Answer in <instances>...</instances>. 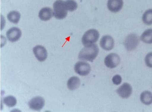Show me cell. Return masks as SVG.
Wrapping results in <instances>:
<instances>
[{
    "label": "cell",
    "instance_id": "obj_2",
    "mask_svg": "<svg viewBox=\"0 0 152 112\" xmlns=\"http://www.w3.org/2000/svg\"><path fill=\"white\" fill-rule=\"evenodd\" d=\"M53 16L55 18L62 20L67 16L68 10L65 6V1L57 0L53 4Z\"/></svg>",
    "mask_w": 152,
    "mask_h": 112
},
{
    "label": "cell",
    "instance_id": "obj_6",
    "mask_svg": "<svg viewBox=\"0 0 152 112\" xmlns=\"http://www.w3.org/2000/svg\"><path fill=\"white\" fill-rule=\"evenodd\" d=\"M104 64L109 68H114L117 67L120 63L119 56L116 53H111L106 56L104 59Z\"/></svg>",
    "mask_w": 152,
    "mask_h": 112
},
{
    "label": "cell",
    "instance_id": "obj_13",
    "mask_svg": "<svg viewBox=\"0 0 152 112\" xmlns=\"http://www.w3.org/2000/svg\"><path fill=\"white\" fill-rule=\"evenodd\" d=\"M39 18L42 21L50 20L53 16V11L49 7H45L41 9L38 14Z\"/></svg>",
    "mask_w": 152,
    "mask_h": 112
},
{
    "label": "cell",
    "instance_id": "obj_7",
    "mask_svg": "<svg viewBox=\"0 0 152 112\" xmlns=\"http://www.w3.org/2000/svg\"><path fill=\"white\" fill-rule=\"evenodd\" d=\"M45 104L44 99L42 97L37 96L32 98L28 102L29 108L34 111H40L43 108Z\"/></svg>",
    "mask_w": 152,
    "mask_h": 112
},
{
    "label": "cell",
    "instance_id": "obj_10",
    "mask_svg": "<svg viewBox=\"0 0 152 112\" xmlns=\"http://www.w3.org/2000/svg\"><path fill=\"white\" fill-rule=\"evenodd\" d=\"M117 93L120 97L124 99L129 98L132 93V88L128 83H124L118 88Z\"/></svg>",
    "mask_w": 152,
    "mask_h": 112
},
{
    "label": "cell",
    "instance_id": "obj_15",
    "mask_svg": "<svg viewBox=\"0 0 152 112\" xmlns=\"http://www.w3.org/2000/svg\"><path fill=\"white\" fill-rule=\"evenodd\" d=\"M140 100L144 104L150 105L152 103V93L149 91H144L140 96Z\"/></svg>",
    "mask_w": 152,
    "mask_h": 112
},
{
    "label": "cell",
    "instance_id": "obj_4",
    "mask_svg": "<svg viewBox=\"0 0 152 112\" xmlns=\"http://www.w3.org/2000/svg\"><path fill=\"white\" fill-rule=\"evenodd\" d=\"M139 38L136 34L131 33L127 35L124 42V45L128 51L134 50L138 46Z\"/></svg>",
    "mask_w": 152,
    "mask_h": 112
},
{
    "label": "cell",
    "instance_id": "obj_5",
    "mask_svg": "<svg viewBox=\"0 0 152 112\" xmlns=\"http://www.w3.org/2000/svg\"><path fill=\"white\" fill-rule=\"evenodd\" d=\"M75 71L76 73L80 76H86L91 71V66L86 62L79 61L75 65Z\"/></svg>",
    "mask_w": 152,
    "mask_h": 112
},
{
    "label": "cell",
    "instance_id": "obj_9",
    "mask_svg": "<svg viewBox=\"0 0 152 112\" xmlns=\"http://www.w3.org/2000/svg\"><path fill=\"white\" fill-rule=\"evenodd\" d=\"M21 30L17 27H12L6 32L7 39L11 42H15L18 40L21 37Z\"/></svg>",
    "mask_w": 152,
    "mask_h": 112
},
{
    "label": "cell",
    "instance_id": "obj_3",
    "mask_svg": "<svg viewBox=\"0 0 152 112\" xmlns=\"http://www.w3.org/2000/svg\"><path fill=\"white\" fill-rule=\"evenodd\" d=\"M100 34L96 29H91L88 30L82 36L81 41L85 46L94 44L99 39Z\"/></svg>",
    "mask_w": 152,
    "mask_h": 112
},
{
    "label": "cell",
    "instance_id": "obj_20",
    "mask_svg": "<svg viewBox=\"0 0 152 112\" xmlns=\"http://www.w3.org/2000/svg\"><path fill=\"white\" fill-rule=\"evenodd\" d=\"M65 6L68 11L73 12L77 8V4L75 0H66L65 1Z\"/></svg>",
    "mask_w": 152,
    "mask_h": 112
},
{
    "label": "cell",
    "instance_id": "obj_14",
    "mask_svg": "<svg viewBox=\"0 0 152 112\" xmlns=\"http://www.w3.org/2000/svg\"><path fill=\"white\" fill-rule=\"evenodd\" d=\"M80 79L77 76L71 77L67 82V87L70 90L77 89L80 85Z\"/></svg>",
    "mask_w": 152,
    "mask_h": 112
},
{
    "label": "cell",
    "instance_id": "obj_19",
    "mask_svg": "<svg viewBox=\"0 0 152 112\" xmlns=\"http://www.w3.org/2000/svg\"><path fill=\"white\" fill-rule=\"evenodd\" d=\"M3 102L8 107H12L16 105L17 101L14 97L10 95L4 98Z\"/></svg>",
    "mask_w": 152,
    "mask_h": 112
},
{
    "label": "cell",
    "instance_id": "obj_18",
    "mask_svg": "<svg viewBox=\"0 0 152 112\" xmlns=\"http://www.w3.org/2000/svg\"><path fill=\"white\" fill-rule=\"evenodd\" d=\"M142 21L147 25H152V9L147 10L142 16Z\"/></svg>",
    "mask_w": 152,
    "mask_h": 112
},
{
    "label": "cell",
    "instance_id": "obj_12",
    "mask_svg": "<svg viewBox=\"0 0 152 112\" xmlns=\"http://www.w3.org/2000/svg\"><path fill=\"white\" fill-rule=\"evenodd\" d=\"M123 0H108L107 2V8L111 12H118L123 8Z\"/></svg>",
    "mask_w": 152,
    "mask_h": 112
},
{
    "label": "cell",
    "instance_id": "obj_17",
    "mask_svg": "<svg viewBox=\"0 0 152 112\" xmlns=\"http://www.w3.org/2000/svg\"><path fill=\"white\" fill-rule=\"evenodd\" d=\"M20 14L17 11H12L8 13L7 18L9 21L14 24H17L19 21Z\"/></svg>",
    "mask_w": 152,
    "mask_h": 112
},
{
    "label": "cell",
    "instance_id": "obj_16",
    "mask_svg": "<svg viewBox=\"0 0 152 112\" xmlns=\"http://www.w3.org/2000/svg\"><path fill=\"white\" fill-rule=\"evenodd\" d=\"M143 42L148 44L152 43V29H148L144 31L140 37Z\"/></svg>",
    "mask_w": 152,
    "mask_h": 112
},
{
    "label": "cell",
    "instance_id": "obj_1",
    "mask_svg": "<svg viewBox=\"0 0 152 112\" xmlns=\"http://www.w3.org/2000/svg\"><path fill=\"white\" fill-rule=\"evenodd\" d=\"M99 51V48L96 44H93L85 46L79 54V59L92 62L97 57Z\"/></svg>",
    "mask_w": 152,
    "mask_h": 112
},
{
    "label": "cell",
    "instance_id": "obj_8",
    "mask_svg": "<svg viewBox=\"0 0 152 112\" xmlns=\"http://www.w3.org/2000/svg\"><path fill=\"white\" fill-rule=\"evenodd\" d=\"M33 52L38 61L43 62L48 56V53L45 48L42 45H37L33 48Z\"/></svg>",
    "mask_w": 152,
    "mask_h": 112
},
{
    "label": "cell",
    "instance_id": "obj_21",
    "mask_svg": "<svg viewBox=\"0 0 152 112\" xmlns=\"http://www.w3.org/2000/svg\"><path fill=\"white\" fill-rule=\"evenodd\" d=\"M145 63L148 67L152 68V52H150L146 55L145 58Z\"/></svg>",
    "mask_w": 152,
    "mask_h": 112
},
{
    "label": "cell",
    "instance_id": "obj_11",
    "mask_svg": "<svg viewBox=\"0 0 152 112\" xmlns=\"http://www.w3.org/2000/svg\"><path fill=\"white\" fill-rule=\"evenodd\" d=\"M100 44L101 48L104 50L110 51L114 48V40L110 35H104L101 39Z\"/></svg>",
    "mask_w": 152,
    "mask_h": 112
},
{
    "label": "cell",
    "instance_id": "obj_22",
    "mask_svg": "<svg viewBox=\"0 0 152 112\" xmlns=\"http://www.w3.org/2000/svg\"><path fill=\"white\" fill-rule=\"evenodd\" d=\"M112 82L113 84L116 85H119L122 82V78L120 75H115L112 78Z\"/></svg>",
    "mask_w": 152,
    "mask_h": 112
}]
</instances>
